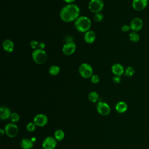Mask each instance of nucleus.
<instances>
[{
	"instance_id": "1",
	"label": "nucleus",
	"mask_w": 149,
	"mask_h": 149,
	"mask_svg": "<svg viewBox=\"0 0 149 149\" xmlns=\"http://www.w3.org/2000/svg\"><path fill=\"white\" fill-rule=\"evenodd\" d=\"M79 7L73 3H69L64 6L60 11V17L65 22L75 21L80 15Z\"/></svg>"
},
{
	"instance_id": "2",
	"label": "nucleus",
	"mask_w": 149,
	"mask_h": 149,
	"mask_svg": "<svg viewBox=\"0 0 149 149\" xmlns=\"http://www.w3.org/2000/svg\"><path fill=\"white\" fill-rule=\"evenodd\" d=\"M91 26V22L87 16H79L74 23V28L79 32L84 33L90 30Z\"/></svg>"
},
{
	"instance_id": "3",
	"label": "nucleus",
	"mask_w": 149,
	"mask_h": 149,
	"mask_svg": "<svg viewBox=\"0 0 149 149\" xmlns=\"http://www.w3.org/2000/svg\"><path fill=\"white\" fill-rule=\"evenodd\" d=\"M32 58L35 63L38 65H42L47 61V54L46 52L42 49L34 50L32 52Z\"/></svg>"
},
{
	"instance_id": "4",
	"label": "nucleus",
	"mask_w": 149,
	"mask_h": 149,
	"mask_svg": "<svg viewBox=\"0 0 149 149\" xmlns=\"http://www.w3.org/2000/svg\"><path fill=\"white\" fill-rule=\"evenodd\" d=\"M80 75L85 79L91 77L93 75V69L91 66L87 63H83L79 68Z\"/></svg>"
},
{
	"instance_id": "5",
	"label": "nucleus",
	"mask_w": 149,
	"mask_h": 149,
	"mask_svg": "<svg viewBox=\"0 0 149 149\" xmlns=\"http://www.w3.org/2000/svg\"><path fill=\"white\" fill-rule=\"evenodd\" d=\"M104 2L102 0H91L88 3V9L93 13H98L104 8Z\"/></svg>"
},
{
	"instance_id": "6",
	"label": "nucleus",
	"mask_w": 149,
	"mask_h": 149,
	"mask_svg": "<svg viewBox=\"0 0 149 149\" xmlns=\"http://www.w3.org/2000/svg\"><path fill=\"white\" fill-rule=\"evenodd\" d=\"M5 134L9 137H15L19 133V128L15 123H8L4 127Z\"/></svg>"
},
{
	"instance_id": "7",
	"label": "nucleus",
	"mask_w": 149,
	"mask_h": 149,
	"mask_svg": "<svg viewBox=\"0 0 149 149\" xmlns=\"http://www.w3.org/2000/svg\"><path fill=\"white\" fill-rule=\"evenodd\" d=\"M57 144V140L52 137L48 136L44 139L42 143L44 149H54Z\"/></svg>"
},
{
	"instance_id": "8",
	"label": "nucleus",
	"mask_w": 149,
	"mask_h": 149,
	"mask_svg": "<svg viewBox=\"0 0 149 149\" xmlns=\"http://www.w3.org/2000/svg\"><path fill=\"white\" fill-rule=\"evenodd\" d=\"M97 112L102 116L108 115L111 112V108L109 105L105 102H99L97 105Z\"/></svg>"
},
{
	"instance_id": "9",
	"label": "nucleus",
	"mask_w": 149,
	"mask_h": 149,
	"mask_svg": "<svg viewBox=\"0 0 149 149\" xmlns=\"http://www.w3.org/2000/svg\"><path fill=\"white\" fill-rule=\"evenodd\" d=\"M143 26V20L140 17H134L133 18L130 24V29L133 31L138 32L141 30Z\"/></svg>"
},
{
	"instance_id": "10",
	"label": "nucleus",
	"mask_w": 149,
	"mask_h": 149,
	"mask_svg": "<svg viewBox=\"0 0 149 149\" xmlns=\"http://www.w3.org/2000/svg\"><path fill=\"white\" fill-rule=\"evenodd\" d=\"M76 49V44L73 41L66 42L62 47V52L66 55H72Z\"/></svg>"
},
{
	"instance_id": "11",
	"label": "nucleus",
	"mask_w": 149,
	"mask_h": 149,
	"mask_svg": "<svg viewBox=\"0 0 149 149\" xmlns=\"http://www.w3.org/2000/svg\"><path fill=\"white\" fill-rule=\"evenodd\" d=\"M48 117L45 114L40 113L36 115L33 119V122L39 127L44 126L48 123Z\"/></svg>"
},
{
	"instance_id": "12",
	"label": "nucleus",
	"mask_w": 149,
	"mask_h": 149,
	"mask_svg": "<svg viewBox=\"0 0 149 149\" xmlns=\"http://www.w3.org/2000/svg\"><path fill=\"white\" fill-rule=\"evenodd\" d=\"M148 2V0H133L132 8L136 11H141L147 6Z\"/></svg>"
},
{
	"instance_id": "13",
	"label": "nucleus",
	"mask_w": 149,
	"mask_h": 149,
	"mask_svg": "<svg viewBox=\"0 0 149 149\" xmlns=\"http://www.w3.org/2000/svg\"><path fill=\"white\" fill-rule=\"evenodd\" d=\"M111 70L112 73L115 76H121L122 74H124V72H125V69L123 66L119 63H114L112 66Z\"/></svg>"
},
{
	"instance_id": "14",
	"label": "nucleus",
	"mask_w": 149,
	"mask_h": 149,
	"mask_svg": "<svg viewBox=\"0 0 149 149\" xmlns=\"http://www.w3.org/2000/svg\"><path fill=\"white\" fill-rule=\"evenodd\" d=\"M11 111L10 109L6 107V106H2L0 108V118L2 120H6L10 118L11 115Z\"/></svg>"
},
{
	"instance_id": "15",
	"label": "nucleus",
	"mask_w": 149,
	"mask_h": 149,
	"mask_svg": "<svg viewBox=\"0 0 149 149\" xmlns=\"http://www.w3.org/2000/svg\"><path fill=\"white\" fill-rule=\"evenodd\" d=\"M2 47L6 52H12L14 50V43L9 39L5 40L2 42Z\"/></svg>"
},
{
	"instance_id": "16",
	"label": "nucleus",
	"mask_w": 149,
	"mask_h": 149,
	"mask_svg": "<svg viewBox=\"0 0 149 149\" xmlns=\"http://www.w3.org/2000/svg\"><path fill=\"white\" fill-rule=\"evenodd\" d=\"M95 34L93 31L89 30L86 32L84 36V40L88 44H91L94 42L95 40Z\"/></svg>"
},
{
	"instance_id": "17",
	"label": "nucleus",
	"mask_w": 149,
	"mask_h": 149,
	"mask_svg": "<svg viewBox=\"0 0 149 149\" xmlns=\"http://www.w3.org/2000/svg\"><path fill=\"white\" fill-rule=\"evenodd\" d=\"M127 104L125 101H119L115 105V109L119 113L125 112L127 109Z\"/></svg>"
},
{
	"instance_id": "18",
	"label": "nucleus",
	"mask_w": 149,
	"mask_h": 149,
	"mask_svg": "<svg viewBox=\"0 0 149 149\" xmlns=\"http://www.w3.org/2000/svg\"><path fill=\"white\" fill-rule=\"evenodd\" d=\"M20 147L23 149H31L33 147V142L27 138H23L20 141Z\"/></svg>"
},
{
	"instance_id": "19",
	"label": "nucleus",
	"mask_w": 149,
	"mask_h": 149,
	"mask_svg": "<svg viewBox=\"0 0 149 149\" xmlns=\"http://www.w3.org/2000/svg\"><path fill=\"white\" fill-rule=\"evenodd\" d=\"M65 137V133L61 129H58L54 132V138L57 141H61Z\"/></svg>"
},
{
	"instance_id": "20",
	"label": "nucleus",
	"mask_w": 149,
	"mask_h": 149,
	"mask_svg": "<svg viewBox=\"0 0 149 149\" xmlns=\"http://www.w3.org/2000/svg\"><path fill=\"white\" fill-rule=\"evenodd\" d=\"M129 38L130 41L133 42H137L140 40V36L137 32L133 31L129 33Z\"/></svg>"
},
{
	"instance_id": "21",
	"label": "nucleus",
	"mask_w": 149,
	"mask_h": 149,
	"mask_svg": "<svg viewBox=\"0 0 149 149\" xmlns=\"http://www.w3.org/2000/svg\"><path fill=\"white\" fill-rule=\"evenodd\" d=\"M60 72V68L57 65L51 66L49 69V73L52 76H56L59 74Z\"/></svg>"
},
{
	"instance_id": "22",
	"label": "nucleus",
	"mask_w": 149,
	"mask_h": 149,
	"mask_svg": "<svg viewBox=\"0 0 149 149\" xmlns=\"http://www.w3.org/2000/svg\"><path fill=\"white\" fill-rule=\"evenodd\" d=\"M88 100L91 102H95L97 101L98 98V94L96 91H91L89 93L88 95Z\"/></svg>"
},
{
	"instance_id": "23",
	"label": "nucleus",
	"mask_w": 149,
	"mask_h": 149,
	"mask_svg": "<svg viewBox=\"0 0 149 149\" xmlns=\"http://www.w3.org/2000/svg\"><path fill=\"white\" fill-rule=\"evenodd\" d=\"M134 73H135V70H134V69L133 67H132V66H127L125 69L124 74L127 77H131V76L134 75Z\"/></svg>"
},
{
	"instance_id": "24",
	"label": "nucleus",
	"mask_w": 149,
	"mask_h": 149,
	"mask_svg": "<svg viewBox=\"0 0 149 149\" xmlns=\"http://www.w3.org/2000/svg\"><path fill=\"white\" fill-rule=\"evenodd\" d=\"M10 119L12 123H16L20 120V115L16 112H13L11 113Z\"/></svg>"
},
{
	"instance_id": "25",
	"label": "nucleus",
	"mask_w": 149,
	"mask_h": 149,
	"mask_svg": "<svg viewBox=\"0 0 149 149\" xmlns=\"http://www.w3.org/2000/svg\"><path fill=\"white\" fill-rule=\"evenodd\" d=\"M30 46L31 47L35 49H40V42L37 41V40H32L30 42Z\"/></svg>"
},
{
	"instance_id": "26",
	"label": "nucleus",
	"mask_w": 149,
	"mask_h": 149,
	"mask_svg": "<svg viewBox=\"0 0 149 149\" xmlns=\"http://www.w3.org/2000/svg\"><path fill=\"white\" fill-rule=\"evenodd\" d=\"M36 124L34 122H29L26 125V129L29 132H33L36 129Z\"/></svg>"
},
{
	"instance_id": "27",
	"label": "nucleus",
	"mask_w": 149,
	"mask_h": 149,
	"mask_svg": "<svg viewBox=\"0 0 149 149\" xmlns=\"http://www.w3.org/2000/svg\"><path fill=\"white\" fill-rule=\"evenodd\" d=\"M103 18H104V16L100 12L95 13V15L94 16V21H95L97 22H100L102 20Z\"/></svg>"
},
{
	"instance_id": "28",
	"label": "nucleus",
	"mask_w": 149,
	"mask_h": 149,
	"mask_svg": "<svg viewBox=\"0 0 149 149\" xmlns=\"http://www.w3.org/2000/svg\"><path fill=\"white\" fill-rule=\"evenodd\" d=\"M91 81L93 84H97L100 81V77L97 74H93L91 77Z\"/></svg>"
},
{
	"instance_id": "29",
	"label": "nucleus",
	"mask_w": 149,
	"mask_h": 149,
	"mask_svg": "<svg viewBox=\"0 0 149 149\" xmlns=\"http://www.w3.org/2000/svg\"><path fill=\"white\" fill-rule=\"evenodd\" d=\"M130 29V25H127V24H124L121 27V30L123 31V32H128Z\"/></svg>"
},
{
	"instance_id": "30",
	"label": "nucleus",
	"mask_w": 149,
	"mask_h": 149,
	"mask_svg": "<svg viewBox=\"0 0 149 149\" xmlns=\"http://www.w3.org/2000/svg\"><path fill=\"white\" fill-rule=\"evenodd\" d=\"M113 81L114 83L115 84H119L120 83L121 81V78H120V76H115L113 79Z\"/></svg>"
},
{
	"instance_id": "31",
	"label": "nucleus",
	"mask_w": 149,
	"mask_h": 149,
	"mask_svg": "<svg viewBox=\"0 0 149 149\" xmlns=\"http://www.w3.org/2000/svg\"><path fill=\"white\" fill-rule=\"evenodd\" d=\"M63 1L69 4V3H73V2H74L76 0H63Z\"/></svg>"
},
{
	"instance_id": "32",
	"label": "nucleus",
	"mask_w": 149,
	"mask_h": 149,
	"mask_svg": "<svg viewBox=\"0 0 149 149\" xmlns=\"http://www.w3.org/2000/svg\"><path fill=\"white\" fill-rule=\"evenodd\" d=\"M0 133H1V136H2L3 135V134L5 133V130H4V129H0Z\"/></svg>"
}]
</instances>
